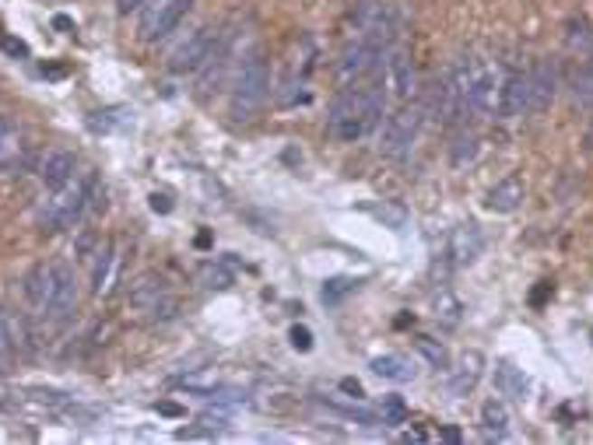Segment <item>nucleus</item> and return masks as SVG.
I'll return each mask as SVG.
<instances>
[{
	"label": "nucleus",
	"mask_w": 593,
	"mask_h": 445,
	"mask_svg": "<svg viewBox=\"0 0 593 445\" xmlns=\"http://www.w3.org/2000/svg\"><path fill=\"white\" fill-rule=\"evenodd\" d=\"M78 305V277L67 264H50V292L42 301V316L46 320H63L71 316Z\"/></svg>",
	"instance_id": "9"
},
{
	"label": "nucleus",
	"mask_w": 593,
	"mask_h": 445,
	"mask_svg": "<svg viewBox=\"0 0 593 445\" xmlns=\"http://www.w3.org/2000/svg\"><path fill=\"white\" fill-rule=\"evenodd\" d=\"M193 0H155L145 7V18H141V39L145 42H158L165 35H173L179 29V22L186 18Z\"/></svg>",
	"instance_id": "10"
},
{
	"label": "nucleus",
	"mask_w": 593,
	"mask_h": 445,
	"mask_svg": "<svg viewBox=\"0 0 593 445\" xmlns=\"http://www.w3.org/2000/svg\"><path fill=\"white\" fill-rule=\"evenodd\" d=\"M432 316H436V323H443V327H460L464 301L453 295L449 288H439L436 298H432Z\"/></svg>",
	"instance_id": "20"
},
{
	"label": "nucleus",
	"mask_w": 593,
	"mask_h": 445,
	"mask_svg": "<svg viewBox=\"0 0 593 445\" xmlns=\"http://www.w3.org/2000/svg\"><path fill=\"white\" fill-rule=\"evenodd\" d=\"M376 221H383V228H393V232H404L408 228V221H411V214L408 208L400 204V200H383V204H372V208H365Z\"/></svg>",
	"instance_id": "22"
},
{
	"label": "nucleus",
	"mask_w": 593,
	"mask_h": 445,
	"mask_svg": "<svg viewBox=\"0 0 593 445\" xmlns=\"http://www.w3.org/2000/svg\"><path fill=\"white\" fill-rule=\"evenodd\" d=\"M0 407H4V403H0Z\"/></svg>",
	"instance_id": "45"
},
{
	"label": "nucleus",
	"mask_w": 593,
	"mask_h": 445,
	"mask_svg": "<svg viewBox=\"0 0 593 445\" xmlns=\"http://www.w3.org/2000/svg\"><path fill=\"white\" fill-rule=\"evenodd\" d=\"M481 428L492 439H505V431H509V411H505L503 400H485V407H481Z\"/></svg>",
	"instance_id": "21"
},
{
	"label": "nucleus",
	"mask_w": 593,
	"mask_h": 445,
	"mask_svg": "<svg viewBox=\"0 0 593 445\" xmlns=\"http://www.w3.org/2000/svg\"><path fill=\"white\" fill-rule=\"evenodd\" d=\"M201 284L208 292H229L236 284V273L225 267V264H204L201 267Z\"/></svg>",
	"instance_id": "27"
},
{
	"label": "nucleus",
	"mask_w": 593,
	"mask_h": 445,
	"mask_svg": "<svg viewBox=\"0 0 593 445\" xmlns=\"http://www.w3.org/2000/svg\"><path fill=\"white\" fill-rule=\"evenodd\" d=\"M477 151H481L477 134H471V130H460V134H457V141H453V148H449V162H453V169L471 165V162L477 158Z\"/></svg>",
	"instance_id": "24"
},
{
	"label": "nucleus",
	"mask_w": 593,
	"mask_h": 445,
	"mask_svg": "<svg viewBox=\"0 0 593 445\" xmlns=\"http://www.w3.org/2000/svg\"><path fill=\"white\" fill-rule=\"evenodd\" d=\"M134 116L127 106H106V109H99V113H91L89 116V126L95 130V134H109V130H117V126H123L127 119Z\"/></svg>",
	"instance_id": "25"
},
{
	"label": "nucleus",
	"mask_w": 593,
	"mask_h": 445,
	"mask_svg": "<svg viewBox=\"0 0 593 445\" xmlns=\"http://www.w3.org/2000/svg\"><path fill=\"white\" fill-rule=\"evenodd\" d=\"M481 375H485V355L481 351H464V355L446 368V393L453 400H464V396L475 393Z\"/></svg>",
	"instance_id": "11"
},
{
	"label": "nucleus",
	"mask_w": 593,
	"mask_h": 445,
	"mask_svg": "<svg viewBox=\"0 0 593 445\" xmlns=\"http://www.w3.org/2000/svg\"><path fill=\"white\" fill-rule=\"evenodd\" d=\"M495 389L509 396V400H527V393H531V383H527V375L520 372V368H513V365H495Z\"/></svg>",
	"instance_id": "19"
},
{
	"label": "nucleus",
	"mask_w": 593,
	"mask_h": 445,
	"mask_svg": "<svg viewBox=\"0 0 593 445\" xmlns=\"http://www.w3.org/2000/svg\"><path fill=\"white\" fill-rule=\"evenodd\" d=\"M99 197V176L95 172H85L81 179H71L67 186L53 190V200H46L42 210H39V225L42 232H63V228H74L85 210L95 204Z\"/></svg>",
	"instance_id": "3"
},
{
	"label": "nucleus",
	"mask_w": 593,
	"mask_h": 445,
	"mask_svg": "<svg viewBox=\"0 0 593 445\" xmlns=\"http://www.w3.org/2000/svg\"><path fill=\"white\" fill-rule=\"evenodd\" d=\"M428 113L439 119L443 126L460 123L464 113H467V102H464V91H460V81H457V70H453V67L436 78L432 95H428Z\"/></svg>",
	"instance_id": "8"
},
{
	"label": "nucleus",
	"mask_w": 593,
	"mask_h": 445,
	"mask_svg": "<svg viewBox=\"0 0 593 445\" xmlns=\"http://www.w3.org/2000/svg\"><path fill=\"white\" fill-rule=\"evenodd\" d=\"M383 109H386V88L380 78L344 85V88L337 91V98L330 102L326 130H330V137H337L344 144H355L365 134L376 130V123L383 119Z\"/></svg>",
	"instance_id": "1"
},
{
	"label": "nucleus",
	"mask_w": 593,
	"mask_h": 445,
	"mask_svg": "<svg viewBox=\"0 0 593 445\" xmlns=\"http://www.w3.org/2000/svg\"><path fill=\"white\" fill-rule=\"evenodd\" d=\"M341 389H344L348 396H355V400H362V396H365V389H362V383H358V379H341Z\"/></svg>",
	"instance_id": "37"
},
{
	"label": "nucleus",
	"mask_w": 593,
	"mask_h": 445,
	"mask_svg": "<svg viewBox=\"0 0 593 445\" xmlns=\"http://www.w3.org/2000/svg\"><path fill=\"white\" fill-rule=\"evenodd\" d=\"M415 348H418V355L425 357L436 372H439V368H449V351H446L436 337H425V333H421V337H415Z\"/></svg>",
	"instance_id": "28"
},
{
	"label": "nucleus",
	"mask_w": 593,
	"mask_h": 445,
	"mask_svg": "<svg viewBox=\"0 0 593 445\" xmlns=\"http://www.w3.org/2000/svg\"><path fill=\"white\" fill-rule=\"evenodd\" d=\"M151 210H155V214H169V210H173V200H169L165 193H151Z\"/></svg>",
	"instance_id": "36"
},
{
	"label": "nucleus",
	"mask_w": 593,
	"mask_h": 445,
	"mask_svg": "<svg viewBox=\"0 0 593 445\" xmlns=\"http://www.w3.org/2000/svg\"><path fill=\"white\" fill-rule=\"evenodd\" d=\"M443 439H446V442H460V431H457V428H446Z\"/></svg>",
	"instance_id": "43"
},
{
	"label": "nucleus",
	"mask_w": 593,
	"mask_h": 445,
	"mask_svg": "<svg viewBox=\"0 0 593 445\" xmlns=\"http://www.w3.org/2000/svg\"><path fill=\"white\" fill-rule=\"evenodd\" d=\"M548 292H551V284H548V281H541V288H537L534 295H531V301H534V305H541V301H544V295H548Z\"/></svg>",
	"instance_id": "41"
},
{
	"label": "nucleus",
	"mask_w": 593,
	"mask_h": 445,
	"mask_svg": "<svg viewBox=\"0 0 593 445\" xmlns=\"http://www.w3.org/2000/svg\"><path fill=\"white\" fill-rule=\"evenodd\" d=\"M95 256H99V260H95V270H91V292H95V295H102V292H106V284H109V273H113L117 256H113V246H109V242H102V249H99Z\"/></svg>",
	"instance_id": "26"
},
{
	"label": "nucleus",
	"mask_w": 593,
	"mask_h": 445,
	"mask_svg": "<svg viewBox=\"0 0 593 445\" xmlns=\"http://www.w3.org/2000/svg\"><path fill=\"white\" fill-rule=\"evenodd\" d=\"M0 50H4L7 57H29V42H22V39H14V35H0Z\"/></svg>",
	"instance_id": "32"
},
{
	"label": "nucleus",
	"mask_w": 593,
	"mask_h": 445,
	"mask_svg": "<svg viewBox=\"0 0 593 445\" xmlns=\"http://www.w3.org/2000/svg\"><path fill=\"white\" fill-rule=\"evenodd\" d=\"M11 134H14V126H11V119L0 116V151L7 148V141H11Z\"/></svg>",
	"instance_id": "38"
},
{
	"label": "nucleus",
	"mask_w": 593,
	"mask_h": 445,
	"mask_svg": "<svg viewBox=\"0 0 593 445\" xmlns=\"http://www.w3.org/2000/svg\"><path fill=\"white\" fill-rule=\"evenodd\" d=\"M555 88H559L555 63H548V60L534 63V70L527 74V113H544L555 98Z\"/></svg>",
	"instance_id": "13"
},
{
	"label": "nucleus",
	"mask_w": 593,
	"mask_h": 445,
	"mask_svg": "<svg viewBox=\"0 0 593 445\" xmlns=\"http://www.w3.org/2000/svg\"><path fill=\"white\" fill-rule=\"evenodd\" d=\"M481 249H485V232L477 228L475 221H467V225H457L453 228L449 246H446V256H449L453 267H471L477 256H481Z\"/></svg>",
	"instance_id": "12"
},
{
	"label": "nucleus",
	"mask_w": 593,
	"mask_h": 445,
	"mask_svg": "<svg viewBox=\"0 0 593 445\" xmlns=\"http://www.w3.org/2000/svg\"><path fill=\"white\" fill-rule=\"evenodd\" d=\"M53 29L63 32V35L74 32V18H67V14H53Z\"/></svg>",
	"instance_id": "39"
},
{
	"label": "nucleus",
	"mask_w": 593,
	"mask_h": 445,
	"mask_svg": "<svg viewBox=\"0 0 593 445\" xmlns=\"http://www.w3.org/2000/svg\"><path fill=\"white\" fill-rule=\"evenodd\" d=\"M67 74H71L67 63H42V78H50V81H60V78H67Z\"/></svg>",
	"instance_id": "35"
},
{
	"label": "nucleus",
	"mask_w": 593,
	"mask_h": 445,
	"mask_svg": "<svg viewBox=\"0 0 593 445\" xmlns=\"http://www.w3.org/2000/svg\"><path fill=\"white\" fill-rule=\"evenodd\" d=\"M11 348H14V337H11V327H7V320L0 312V361L11 355Z\"/></svg>",
	"instance_id": "34"
},
{
	"label": "nucleus",
	"mask_w": 593,
	"mask_h": 445,
	"mask_svg": "<svg viewBox=\"0 0 593 445\" xmlns=\"http://www.w3.org/2000/svg\"><path fill=\"white\" fill-rule=\"evenodd\" d=\"M288 337H292V348L296 351H313V329L309 327H292Z\"/></svg>",
	"instance_id": "33"
},
{
	"label": "nucleus",
	"mask_w": 593,
	"mask_h": 445,
	"mask_svg": "<svg viewBox=\"0 0 593 445\" xmlns=\"http://www.w3.org/2000/svg\"><path fill=\"white\" fill-rule=\"evenodd\" d=\"M523 197H527V186H523V179H520V176H505L503 182H495V186L488 190V197H485V208L495 210V214H513V210H520Z\"/></svg>",
	"instance_id": "17"
},
{
	"label": "nucleus",
	"mask_w": 593,
	"mask_h": 445,
	"mask_svg": "<svg viewBox=\"0 0 593 445\" xmlns=\"http://www.w3.org/2000/svg\"><path fill=\"white\" fill-rule=\"evenodd\" d=\"M457 81H460V91H464V102L471 113H495V102H499V74L488 60L481 57H464L457 67Z\"/></svg>",
	"instance_id": "4"
},
{
	"label": "nucleus",
	"mask_w": 593,
	"mask_h": 445,
	"mask_svg": "<svg viewBox=\"0 0 593 445\" xmlns=\"http://www.w3.org/2000/svg\"><path fill=\"white\" fill-rule=\"evenodd\" d=\"M386 74H390L393 88H397V95H400L404 102H411V98H415V91H418L415 63H411V53H408L404 46H393V50L386 53Z\"/></svg>",
	"instance_id": "15"
},
{
	"label": "nucleus",
	"mask_w": 593,
	"mask_h": 445,
	"mask_svg": "<svg viewBox=\"0 0 593 445\" xmlns=\"http://www.w3.org/2000/svg\"><path fill=\"white\" fill-rule=\"evenodd\" d=\"M148 0H117V11L119 14H130V11H137V7H145Z\"/></svg>",
	"instance_id": "40"
},
{
	"label": "nucleus",
	"mask_w": 593,
	"mask_h": 445,
	"mask_svg": "<svg viewBox=\"0 0 593 445\" xmlns=\"http://www.w3.org/2000/svg\"><path fill=\"white\" fill-rule=\"evenodd\" d=\"M527 113V74L513 70L499 81V102H495V116L499 119H520Z\"/></svg>",
	"instance_id": "14"
},
{
	"label": "nucleus",
	"mask_w": 593,
	"mask_h": 445,
	"mask_svg": "<svg viewBox=\"0 0 593 445\" xmlns=\"http://www.w3.org/2000/svg\"><path fill=\"white\" fill-rule=\"evenodd\" d=\"M386 53H390V50L376 46V42H365V39L348 35V42H344V50H341V57H337V81H341V85H355V81L380 78V70H383V63H386Z\"/></svg>",
	"instance_id": "6"
},
{
	"label": "nucleus",
	"mask_w": 593,
	"mask_h": 445,
	"mask_svg": "<svg viewBox=\"0 0 593 445\" xmlns=\"http://www.w3.org/2000/svg\"><path fill=\"white\" fill-rule=\"evenodd\" d=\"M369 368H372L380 379H386V383H411L418 375L411 357H404V355H376L369 361Z\"/></svg>",
	"instance_id": "18"
},
{
	"label": "nucleus",
	"mask_w": 593,
	"mask_h": 445,
	"mask_svg": "<svg viewBox=\"0 0 593 445\" xmlns=\"http://www.w3.org/2000/svg\"><path fill=\"white\" fill-rule=\"evenodd\" d=\"M270 91V67L264 46H249L232 74V91H229V113L236 123H246L260 113Z\"/></svg>",
	"instance_id": "2"
},
{
	"label": "nucleus",
	"mask_w": 593,
	"mask_h": 445,
	"mask_svg": "<svg viewBox=\"0 0 593 445\" xmlns=\"http://www.w3.org/2000/svg\"><path fill=\"white\" fill-rule=\"evenodd\" d=\"M46 292H50V264H39L25 273V298L32 301V309L42 312V301H46Z\"/></svg>",
	"instance_id": "23"
},
{
	"label": "nucleus",
	"mask_w": 593,
	"mask_h": 445,
	"mask_svg": "<svg viewBox=\"0 0 593 445\" xmlns=\"http://www.w3.org/2000/svg\"><path fill=\"white\" fill-rule=\"evenodd\" d=\"M572 95H576V102L593 106V63H579L572 70Z\"/></svg>",
	"instance_id": "29"
},
{
	"label": "nucleus",
	"mask_w": 593,
	"mask_h": 445,
	"mask_svg": "<svg viewBox=\"0 0 593 445\" xmlns=\"http://www.w3.org/2000/svg\"><path fill=\"white\" fill-rule=\"evenodd\" d=\"M158 411L169 417H183V407H176V403H158Z\"/></svg>",
	"instance_id": "42"
},
{
	"label": "nucleus",
	"mask_w": 593,
	"mask_h": 445,
	"mask_svg": "<svg viewBox=\"0 0 593 445\" xmlns=\"http://www.w3.org/2000/svg\"><path fill=\"white\" fill-rule=\"evenodd\" d=\"M355 288H358L355 277L341 273V277H330V281H324V292H320V298H324V305H337L341 298L348 295V292H355Z\"/></svg>",
	"instance_id": "30"
},
{
	"label": "nucleus",
	"mask_w": 593,
	"mask_h": 445,
	"mask_svg": "<svg viewBox=\"0 0 593 445\" xmlns=\"http://www.w3.org/2000/svg\"><path fill=\"white\" fill-rule=\"evenodd\" d=\"M197 246H201V249H208V246H211V236H208V232H201V236H197Z\"/></svg>",
	"instance_id": "44"
},
{
	"label": "nucleus",
	"mask_w": 593,
	"mask_h": 445,
	"mask_svg": "<svg viewBox=\"0 0 593 445\" xmlns=\"http://www.w3.org/2000/svg\"><path fill=\"white\" fill-rule=\"evenodd\" d=\"M421 123H425V106L418 102H404L397 113H390L380 130V154L390 162H404L415 148Z\"/></svg>",
	"instance_id": "5"
},
{
	"label": "nucleus",
	"mask_w": 593,
	"mask_h": 445,
	"mask_svg": "<svg viewBox=\"0 0 593 445\" xmlns=\"http://www.w3.org/2000/svg\"><path fill=\"white\" fill-rule=\"evenodd\" d=\"M218 39H221V29L218 25H201L193 29L176 50L169 53V70L173 74H197L208 67V60L214 57L218 50Z\"/></svg>",
	"instance_id": "7"
},
{
	"label": "nucleus",
	"mask_w": 593,
	"mask_h": 445,
	"mask_svg": "<svg viewBox=\"0 0 593 445\" xmlns=\"http://www.w3.org/2000/svg\"><path fill=\"white\" fill-rule=\"evenodd\" d=\"M380 421L390 424V428L404 424V421H408V403H404L400 396H383V403H380Z\"/></svg>",
	"instance_id": "31"
},
{
	"label": "nucleus",
	"mask_w": 593,
	"mask_h": 445,
	"mask_svg": "<svg viewBox=\"0 0 593 445\" xmlns=\"http://www.w3.org/2000/svg\"><path fill=\"white\" fill-rule=\"evenodd\" d=\"M78 172V158H74V151H50L46 158H42V165H39V179H42V186L46 190H60V186H67L71 179Z\"/></svg>",
	"instance_id": "16"
}]
</instances>
